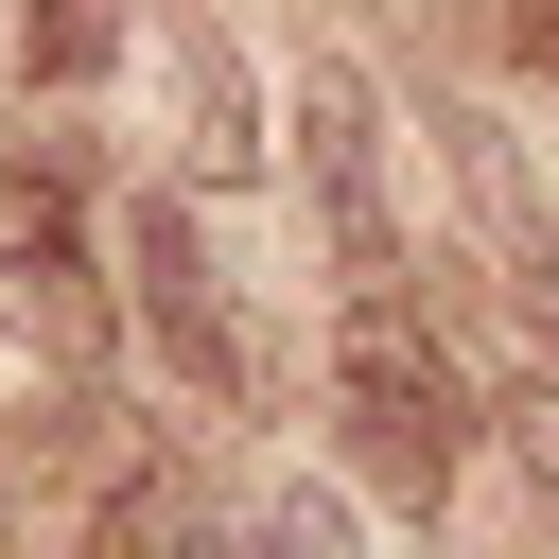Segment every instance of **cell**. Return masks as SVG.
Masks as SVG:
<instances>
[{
	"label": "cell",
	"instance_id": "obj_4",
	"mask_svg": "<svg viewBox=\"0 0 559 559\" xmlns=\"http://www.w3.org/2000/svg\"><path fill=\"white\" fill-rule=\"evenodd\" d=\"M122 280H140V332L227 402V384H245V332H227V280H210V245H192V210H175V192H140V210H122Z\"/></svg>",
	"mask_w": 559,
	"mask_h": 559
},
{
	"label": "cell",
	"instance_id": "obj_7",
	"mask_svg": "<svg viewBox=\"0 0 559 559\" xmlns=\"http://www.w3.org/2000/svg\"><path fill=\"white\" fill-rule=\"evenodd\" d=\"M87 559H245V524H227V507H210L192 472H140V489H105Z\"/></svg>",
	"mask_w": 559,
	"mask_h": 559
},
{
	"label": "cell",
	"instance_id": "obj_10",
	"mask_svg": "<svg viewBox=\"0 0 559 559\" xmlns=\"http://www.w3.org/2000/svg\"><path fill=\"white\" fill-rule=\"evenodd\" d=\"M507 35H524V70H542V87H559V0H524V17H507Z\"/></svg>",
	"mask_w": 559,
	"mask_h": 559
},
{
	"label": "cell",
	"instance_id": "obj_3",
	"mask_svg": "<svg viewBox=\"0 0 559 559\" xmlns=\"http://www.w3.org/2000/svg\"><path fill=\"white\" fill-rule=\"evenodd\" d=\"M297 175L332 210V262L384 297L402 280V210H384V105H367V70H297Z\"/></svg>",
	"mask_w": 559,
	"mask_h": 559
},
{
	"label": "cell",
	"instance_id": "obj_5",
	"mask_svg": "<svg viewBox=\"0 0 559 559\" xmlns=\"http://www.w3.org/2000/svg\"><path fill=\"white\" fill-rule=\"evenodd\" d=\"M437 140H454V192H472V245H489V280L559 332V227H542V192H524V140L489 122V105H437Z\"/></svg>",
	"mask_w": 559,
	"mask_h": 559
},
{
	"label": "cell",
	"instance_id": "obj_1",
	"mask_svg": "<svg viewBox=\"0 0 559 559\" xmlns=\"http://www.w3.org/2000/svg\"><path fill=\"white\" fill-rule=\"evenodd\" d=\"M349 454L384 507H437L454 489V437H472V384L437 367V332H402V297H349Z\"/></svg>",
	"mask_w": 559,
	"mask_h": 559
},
{
	"label": "cell",
	"instance_id": "obj_6",
	"mask_svg": "<svg viewBox=\"0 0 559 559\" xmlns=\"http://www.w3.org/2000/svg\"><path fill=\"white\" fill-rule=\"evenodd\" d=\"M175 157H192L210 192H245V175H262V87H245V52H227L210 17L175 35Z\"/></svg>",
	"mask_w": 559,
	"mask_h": 559
},
{
	"label": "cell",
	"instance_id": "obj_9",
	"mask_svg": "<svg viewBox=\"0 0 559 559\" xmlns=\"http://www.w3.org/2000/svg\"><path fill=\"white\" fill-rule=\"evenodd\" d=\"M489 419H507V454H524V472H542V489H559V384H507V402H489Z\"/></svg>",
	"mask_w": 559,
	"mask_h": 559
},
{
	"label": "cell",
	"instance_id": "obj_8",
	"mask_svg": "<svg viewBox=\"0 0 559 559\" xmlns=\"http://www.w3.org/2000/svg\"><path fill=\"white\" fill-rule=\"evenodd\" d=\"M105 52H122V17H105V0H35V70H52V87H87Z\"/></svg>",
	"mask_w": 559,
	"mask_h": 559
},
{
	"label": "cell",
	"instance_id": "obj_2",
	"mask_svg": "<svg viewBox=\"0 0 559 559\" xmlns=\"http://www.w3.org/2000/svg\"><path fill=\"white\" fill-rule=\"evenodd\" d=\"M0 332L52 349V367H105V297H87V245H70V157L0 175Z\"/></svg>",
	"mask_w": 559,
	"mask_h": 559
}]
</instances>
